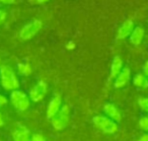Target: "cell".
Wrapping results in <instances>:
<instances>
[{
	"label": "cell",
	"instance_id": "6da1fadb",
	"mask_svg": "<svg viewBox=\"0 0 148 141\" xmlns=\"http://www.w3.org/2000/svg\"><path fill=\"white\" fill-rule=\"evenodd\" d=\"M0 80L1 85L5 90H15L18 88L19 81L16 77V74L7 65L0 66Z\"/></svg>",
	"mask_w": 148,
	"mask_h": 141
},
{
	"label": "cell",
	"instance_id": "7a4b0ae2",
	"mask_svg": "<svg viewBox=\"0 0 148 141\" xmlns=\"http://www.w3.org/2000/svg\"><path fill=\"white\" fill-rule=\"evenodd\" d=\"M92 123L97 128H99L106 134H115L119 130L117 122L110 119L109 117L101 116V115L95 116L92 119Z\"/></svg>",
	"mask_w": 148,
	"mask_h": 141
},
{
	"label": "cell",
	"instance_id": "3957f363",
	"mask_svg": "<svg viewBox=\"0 0 148 141\" xmlns=\"http://www.w3.org/2000/svg\"><path fill=\"white\" fill-rule=\"evenodd\" d=\"M70 119V109L68 105L61 107L60 111L52 118V125L56 130H63L67 127Z\"/></svg>",
	"mask_w": 148,
	"mask_h": 141
},
{
	"label": "cell",
	"instance_id": "277c9868",
	"mask_svg": "<svg viewBox=\"0 0 148 141\" xmlns=\"http://www.w3.org/2000/svg\"><path fill=\"white\" fill-rule=\"evenodd\" d=\"M42 27H43V23L39 19H34L27 25H23V29L19 32V38L23 41H27L34 38L40 31H41Z\"/></svg>",
	"mask_w": 148,
	"mask_h": 141
},
{
	"label": "cell",
	"instance_id": "5b68a950",
	"mask_svg": "<svg viewBox=\"0 0 148 141\" xmlns=\"http://www.w3.org/2000/svg\"><path fill=\"white\" fill-rule=\"evenodd\" d=\"M10 102L12 106L19 112L27 110L29 107V98L23 91L15 89L10 94Z\"/></svg>",
	"mask_w": 148,
	"mask_h": 141
},
{
	"label": "cell",
	"instance_id": "8992f818",
	"mask_svg": "<svg viewBox=\"0 0 148 141\" xmlns=\"http://www.w3.org/2000/svg\"><path fill=\"white\" fill-rule=\"evenodd\" d=\"M46 94H47V84L45 81H39L29 90V98L34 102H39L45 98Z\"/></svg>",
	"mask_w": 148,
	"mask_h": 141
},
{
	"label": "cell",
	"instance_id": "52a82bcc",
	"mask_svg": "<svg viewBox=\"0 0 148 141\" xmlns=\"http://www.w3.org/2000/svg\"><path fill=\"white\" fill-rule=\"evenodd\" d=\"M62 105V98L60 94H55L50 100L47 109V117L48 119H52L61 109Z\"/></svg>",
	"mask_w": 148,
	"mask_h": 141
},
{
	"label": "cell",
	"instance_id": "ba28073f",
	"mask_svg": "<svg viewBox=\"0 0 148 141\" xmlns=\"http://www.w3.org/2000/svg\"><path fill=\"white\" fill-rule=\"evenodd\" d=\"M134 30V23L132 19H126L123 23L121 25V27L118 30L117 34V39L119 40H124L131 35L132 31Z\"/></svg>",
	"mask_w": 148,
	"mask_h": 141
},
{
	"label": "cell",
	"instance_id": "9c48e42d",
	"mask_svg": "<svg viewBox=\"0 0 148 141\" xmlns=\"http://www.w3.org/2000/svg\"><path fill=\"white\" fill-rule=\"evenodd\" d=\"M103 112L110 119H112L115 122H120L122 120V115L120 111L118 110L115 105L111 104V102H107L103 105Z\"/></svg>",
	"mask_w": 148,
	"mask_h": 141
},
{
	"label": "cell",
	"instance_id": "30bf717a",
	"mask_svg": "<svg viewBox=\"0 0 148 141\" xmlns=\"http://www.w3.org/2000/svg\"><path fill=\"white\" fill-rule=\"evenodd\" d=\"M130 77H131V71L129 68H124L121 71V73L116 77L115 82H114V87L115 88H121L127 85L129 82Z\"/></svg>",
	"mask_w": 148,
	"mask_h": 141
},
{
	"label": "cell",
	"instance_id": "8fae6325",
	"mask_svg": "<svg viewBox=\"0 0 148 141\" xmlns=\"http://www.w3.org/2000/svg\"><path fill=\"white\" fill-rule=\"evenodd\" d=\"M13 141H29L31 136H29V131L25 127L19 126L16 128L12 133Z\"/></svg>",
	"mask_w": 148,
	"mask_h": 141
},
{
	"label": "cell",
	"instance_id": "7c38bea8",
	"mask_svg": "<svg viewBox=\"0 0 148 141\" xmlns=\"http://www.w3.org/2000/svg\"><path fill=\"white\" fill-rule=\"evenodd\" d=\"M144 34H145V31H144V29L142 27L134 28L131 35H130V42H131V44H133L134 46H139L142 43Z\"/></svg>",
	"mask_w": 148,
	"mask_h": 141
},
{
	"label": "cell",
	"instance_id": "4fadbf2b",
	"mask_svg": "<svg viewBox=\"0 0 148 141\" xmlns=\"http://www.w3.org/2000/svg\"><path fill=\"white\" fill-rule=\"evenodd\" d=\"M123 70V60L120 56H116L113 59L111 65V78H115L121 73V71Z\"/></svg>",
	"mask_w": 148,
	"mask_h": 141
},
{
	"label": "cell",
	"instance_id": "5bb4252c",
	"mask_svg": "<svg viewBox=\"0 0 148 141\" xmlns=\"http://www.w3.org/2000/svg\"><path fill=\"white\" fill-rule=\"evenodd\" d=\"M133 83L136 87H140V88H147L148 87V79H147V77L142 73H138L134 76Z\"/></svg>",
	"mask_w": 148,
	"mask_h": 141
},
{
	"label": "cell",
	"instance_id": "9a60e30c",
	"mask_svg": "<svg viewBox=\"0 0 148 141\" xmlns=\"http://www.w3.org/2000/svg\"><path fill=\"white\" fill-rule=\"evenodd\" d=\"M17 70H18V73L21 75H29V74L33 72V68L29 65V63H21L17 65Z\"/></svg>",
	"mask_w": 148,
	"mask_h": 141
},
{
	"label": "cell",
	"instance_id": "2e32d148",
	"mask_svg": "<svg viewBox=\"0 0 148 141\" xmlns=\"http://www.w3.org/2000/svg\"><path fill=\"white\" fill-rule=\"evenodd\" d=\"M138 105L144 112L148 113V98H138Z\"/></svg>",
	"mask_w": 148,
	"mask_h": 141
},
{
	"label": "cell",
	"instance_id": "e0dca14e",
	"mask_svg": "<svg viewBox=\"0 0 148 141\" xmlns=\"http://www.w3.org/2000/svg\"><path fill=\"white\" fill-rule=\"evenodd\" d=\"M138 125L142 130L148 131V117H143V118L140 119Z\"/></svg>",
	"mask_w": 148,
	"mask_h": 141
},
{
	"label": "cell",
	"instance_id": "ac0fdd59",
	"mask_svg": "<svg viewBox=\"0 0 148 141\" xmlns=\"http://www.w3.org/2000/svg\"><path fill=\"white\" fill-rule=\"evenodd\" d=\"M29 141H46L45 137L42 136L41 134H34L31 137V140Z\"/></svg>",
	"mask_w": 148,
	"mask_h": 141
},
{
	"label": "cell",
	"instance_id": "d6986e66",
	"mask_svg": "<svg viewBox=\"0 0 148 141\" xmlns=\"http://www.w3.org/2000/svg\"><path fill=\"white\" fill-rule=\"evenodd\" d=\"M5 19H6V11L3 9H0V25L4 23Z\"/></svg>",
	"mask_w": 148,
	"mask_h": 141
},
{
	"label": "cell",
	"instance_id": "ffe728a7",
	"mask_svg": "<svg viewBox=\"0 0 148 141\" xmlns=\"http://www.w3.org/2000/svg\"><path fill=\"white\" fill-rule=\"evenodd\" d=\"M5 104H7V98L3 94H0V107L4 106Z\"/></svg>",
	"mask_w": 148,
	"mask_h": 141
},
{
	"label": "cell",
	"instance_id": "44dd1931",
	"mask_svg": "<svg viewBox=\"0 0 148 141\" xmlns=\"http://www.w3.org/2000/svg\"><path fill=\"white\" fill-rule=\"evenodd\" d=\"M143 72H144V75H145L146 77H147V79H148V61L145 62V64H144Z\"/></svg>",
	"mask_w": 148,
	"mask_h": 141
},
{
	"label": "cell",
	"instance_id": "7402d4cb",
	"mask_svg": "<svg viewBox=\"0 0 148 141\" xmlns=\"http://www.w3.org/2000/svg\"><path fill=\"white\" fill-rule=\"evenodd\" d=\"M0 2L3 4H13L15 2V0H0Z\"/></svg>",
	"mask_w": 148,
	"mask_h": 141
},
{
	"label": "cell",
	"instance_id": "603a6c76",
	"mask_svg": "<svg viewBox=\"0 0 148 141\" xmlns=\"http://www.w3.org/2000/svg\"><path fill=\"white\" fill-rule=\"evenodd\" d=\"M137 141H148V134H143Z\"/></svg>",
	"mask_w": 148,
	"mask_h": 141
},
{
	"label": "cell",
	"instance_id": "cb8c5ba5",
	"mask_svg": "<svg viewBox=\"0 0 148 141\" xmlns=\"http://www.w3.org/2000/svg\"><path fill=\"white\" fill-rule=\"evenodd\" d=\"M31 1H33V2L36 3V4H42V3L47 2V1H49V0H31Z\"/></svg>",
	"mask_w": 148,
	"mask_h": 141
},
{
	"label": "cell",
	"instance_id": "d4e9b609",
	"mask_svg": "<svg viewBox=\"0 0 148 141\" xmlns=\"http://www.w3.org/2000/svg\"><path fill=\"white\" fill-rule=\"evenodd\" d=\"M3 124H4V122H3V119H2V115H1V113H0V127H2Z\"/></svg>",
	"mask_w": 148,
	"mask_h": 141
},
{
	"label": "cell",
	"instance_id": "484cf974",
	"mask_svg": "<svg viewBox=\"0 0 148 141\" xmlns=\"http://www.w3.org/2000/svg\"><path fill=\"white\" fill-rule=\"evenodd\" d=\"M74 47H75V45H74V44H73V45H68L67 49H71V48H74Z\"/></svg>",
	"mask_w": 148,
	"mask_h": 141
}]
</instances>
